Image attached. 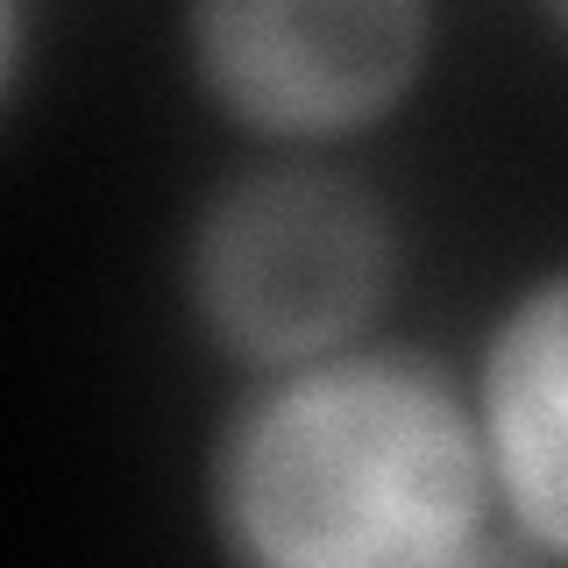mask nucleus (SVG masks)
Wrapping results in <instances>:
<instances>
[{
    "mask_svg": "<svg viewBox=\"0 0 568 568\" xmlns=\"http://www.w3.org/2000/svg\"><path fill=\"white\" fill-rule=\"evenodd\" d=\"M200 526L235 568H455L505 555L462 355L384 327L227 377L200 440Z\"/></svg>",
    "mask_w": 568,
    "mask_h": 568,
    "instance_id": "1",
    "label": "nucleus"
},
{
    "mask_svg": "<svg viewBox=\"0 0 568 568\" xmlns=\"http://www.w3.org/2000/svg\"><path fill=\"white\" fill-rule=\"evenodd\" d=\"M462 369L484 426L505 555L568 561V248L490 298Z\"/></svg>",
    "mask_w": 568,
    "mask_h": 568,
    "instance_id": "4",
    "label": "nucleus"
},
{
    "mask_svg": "<svg viewBox=\"0 0 568 568\" xmlns=\"http://www.w3.org/2000/svg\"><path fill=\"white\" fill-rule=\"evenodd\" d=\"M185 93L235 150L363 156L440 64V0H178Z\"/></svg>",
    "mask_w": 568,
    "mask_h": 568,
    "instance_id": "3",
    "label": "nucleus"
},
{
    "mask_svg": "<svg viewBox=\"0 0 568 568\" xmlns=\"http://www.w3.org/2000/svg\"><path fill=\"white\" fill-rule=\"evenodd\" d=\"M405 263V213L355 156L235 150L178 221L171 298L227 377H256L384 334Z\"/></svg>",
    "mask_w": 568,
    "mask_h": 568,
    "instance_id": "2",
    "label": "nucleus"
},
{
    "mask_svg": "<svg viewBox=\"0 0 568 568\" xmlns=\"http://www.w3.org/2000/svg\"><path fill=\"white\" fill-rule=\"evenodd\" d=\"M526 8H532V22H540V36L568 58V0H526Z\"/></svg>",
    "mask_w": 568,
    "mask_h": 568,
    "instance_id": "5",
    "label": "nucleus"
}]
</instances>
